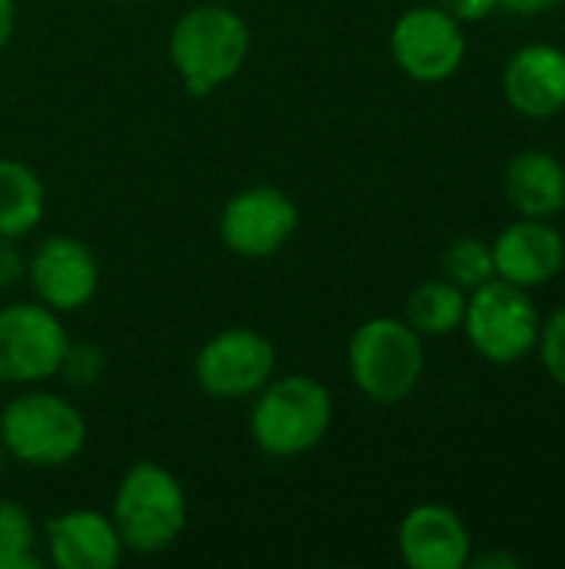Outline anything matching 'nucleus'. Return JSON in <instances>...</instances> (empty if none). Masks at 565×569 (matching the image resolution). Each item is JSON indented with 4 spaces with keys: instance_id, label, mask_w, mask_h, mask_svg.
Segmentation results:
<instances>
[{
    "instance_id": "f257e3e1",
    "label": "nucleus",
    "mask_w": 565,
    "mask_h": 569,
    "mask_svg": "<svg viewBox=\"0 0 565 569\" xmlns=\"http://www.w3.org/2000/svg\"><path fill=\"white\" fill-rule=\"evenodd\" d=\"M250 23L226 3H196L176 17L167 53L190 97H210L230 83L250 57Z\"/></svg>"
},
{
    "instance_id": "f03ea898",
    "label": "nucleus",
    "mask_w": 565,
    "mask_h": 569,
    "mask_svg": "<svg viewBox=\"0 0 565 569\" xmlns=\"http://www.w3.org/2000/svg\"><path fill=\"white\" fill-rule=\"evenodd\" d=\"M110 520L127 553L157 557L183 537L190 503L180 480L167 467L140 460L120 477Z\"/></svg>"
},
{
    "instance_id": "7ed1b4c3",
    "label": "nucleus",
    "mask_w": 565,
    "mask_h": 569,
    "mask_svg": "<svg viewBox=\"0 0 565 569\" xmlns=\"http://www.w3.org/2000/svg\"><path fill=\"white\" fill-rule=\"evenodd\" d=\"M333 423V393L310 373L273 377L253 400L250 437L260 453L290 460L316 450Z\"/></svg>"
},
{
    "instance_id": "20e7f679",
    "label": "nucleus",
    "mask_w": 565,
    "mask_h": 569,
    "mask_svg": "<svg viewBox=\"0 0 565 569\" xmlns=\"http://www.w3.org/2000/svg\"><path fill=\"white\" fill-rule=\"evenodd\" d=\"M0 447L7 460L57 470L83 453L87 420L67 397L30 387L0 410Z\"/></svg>"
},
{
    "instance_id": "39448f33",
    "label": "nucleus",
    "mask_w": 565,
    "mask_h": 569,
    "mask_svg": "<svg viewBox=\"0 0 565 569\" xmlns=\"http://www.w3.org/2000/svg\"><path fill=\"white\" fill-rule=\"evenodd\" d=\"M423 337L400 317H373L360 323L346 347V370L353 387L380 403H403L423 380Z\"/></svg>"
},
{
    "instance_id": "423d86ee",
    "label": "nucleus",
    "mask_w": 565,
    "mask_h": 569,
    "mask_svg": "<svg viewBox=\"0 0 565 569\" xmlns=\"http://www.w3.org/2000/svg\"><path fill=\"white\" fill-rule=\"evenodd\" d=\"M539 310L526 287L493 277L466 297L463 330L473 350L490 363H516L539 343Z\"/></svg>"
},
{
    "instance_id": "0eeeda50",
    "label": "nucleus",
    "mask_w": 565,
    "mask_h": 569,
    "mask_svg": "<svg viewBox=\"0 0 565 569\" xmlns=\"http://www.w3.org/2000/svg\"><path fill=\"white\" fill-rule=\"evenodd\" d=\"M70 333L57 310L37 303L0 307V383L33 387L60 373Z\"/></svg>"
},
{
    "instance_id": "6e6552de",
    "label": "nucleus",
    "mask_w": 565,
    "mask_h": 569,
    "mask_svg": "<svg viewBox=\"0 0 565 569\" xmlns=\"http://www.w3.org/2000/svg\"><path fill=\"white\" fill-rule=\"evenodd\" d=\"M193 377L213 400H250L276 377V347L253 327H226L200 347Z\"/></svg>"
},
{
    "instance_id": "1a4fd4ad",
    "label": "nucleus",
    "mask_w": 565,
    "mask_h": 569,
    "mask_svg": "<svg viewBox=\"0 0 565 569\" xmlns=\"http://www.w3.org/2000/svg\"><path fill=\"white\" fill-rule=\"evenodd\" d=\"M300 230V210L293 197L270 183H253L236 190L223 210L216 233L233 257L270 260L276 257Z\"/></svg>"
},
{
    "instance_id": "9d476101",
    "label": "nucleus",
    "mask_w": 565,
    "mask_h": 569,
    "mask_svg": "<svg viewBox=\"0 0 565 569\" xmlns=\"http://www.w3.org/2000/svg\"><path fill=\"white\" fill-rule=\"evenodd\" d=\"M393 63L416 83H443L466 60L463 23L443 7H410L390 30Z\"/></svg>"
},
{
    "instance_id": "9b49d317",
    "label": "nucleus",
    "mask_w": 565,
    "mask_h": 569,
    "mask_svg": "<svg viewBox=\"0 0 565 569\" xmlns=\"http://www.w3.org/2000/svg\"><path fill=\"white\" fill-rule=\"evenodd\" d=\"M27 280L43 307L73 313L93 300L100 287V260L80 237L53 233L27 257Z\"/></svg>"
},
{
    "instance_id": "f8f14e48",
    "label": "nucleus",
    "mask_w": 565,
    "mask_h": 569,
    "mask_svg": "<svg viewBox=\"0 0 565 569\" xmlns=\"http://www.w3.org/2000/svg\"><path fill=\"white\" fill-rule=\"evenodd\" d=\"M40 547L43 560L57 569H117L127 553L110 513L93 507H73L50 517Z\"/></svg>"
},
{
    "instance_id": "ddd939ff",
    "label": "nucleus",
    "mask_w": 565,
    "mask_h": 569,
    "mask_svg": "<svg viewBox=\"0 0 565 569\" xmlns=\"http://www.w3.org/2000/svg\"><path fill=\"white\" fill-rule=\"evenodd\" d=\"M400 557L410 569H463L470 563V530L453 507L420 503L396 533Z\"/></svg>"
},
{
    "instance_id": "4468645a",
    "label": "nucleus",
    "mask_w": 565,
    "mask_h": 569,
    "mask_svg": "<svg viewBox=\"0 0 565 569\" xmlns=\"http://www.w3.org/2000/svg\"><path fill=\"white\" fill-rule=\"evenodd\" d=\"M509 107L529 120H549L565 110V50L553 43L519 47L503 70Z\"/></svg>"
},
{
    "instance_id": "2eb2a0df",
    "label": "nucleus",
    "mask_w": 565,
    "mask_h": 569,
    "mask_svg": "<svg viewBox=\"0 0 565 569\" xmlns=\"http://www.w3.org/2000/svg\"><path fill=\"white\" fill-rule=\"evenodd\" d=\"M493 247V267L500 280H509L516 287H539L549 283L565 267V240L556 227L546 220L519 217L509 223Z\"/></svg>"
},
{
    "instance_id": "dca6fc26",
    "label": "nucleus",
    "mask_w": 565,
    "mask_h": 569,
    "mask_svg": "<svg viewBox=\"0 0 565 569\" xmlns=\"http://www.w3.org/2000/svg\"><path fill=\"white\" fill-rule=\"evenodd\" d=\"M509 207L529 220H553L565 210V167L546 150H523L503 177Z\"/></svg>"
},
{
    "instance_id": "f3484780",
    "label": "nucleus",
    "mask_w": 565,
    "mask_h": 569,
    "mask_svg": "<svg viewBox=\"0 0 565 569\" xmlns=\"http://www.w3.org/2000/svg\"><path fill=\"white\" fill-rule=\"evenodd\" d=\"M47 213V187L40 173L17 160V157H0V237L20 240Z\"/></svg>"
},
{
    "instance_id": "a211bd4d",
    "label": "nucleus",
    "mask_w": 565,
    "mask_h": 569,
    "mask_svg": "<svg viewBox=\"0 0 565 569\" xmlns=\"http://www.w3.org/2000/svg\"><path fill=\"white\" fill-rule=\"evenodd\" d=\"M466 317V290L443 280L420 283L406 300V323L426 340V337H446L463 327Z\"/></svg>"
},
{
    "instance_id": "6ab92c4d",
    "label": "nucleus",
    "mask_w": 565,
    "mask_h": 569,
    "mask_svg": "<svg viewBox=\"0 0 565 569\" xmlns=\"http://www.w3.org/2000/svg\"><path fill=\"white\" fill-rule=\"evenodd\" d=\"M37 547L40 540L30 510L17 500H0V569H40L47 560Z\"/></svg>"
},
{
    "instance_id": "aec40b11",
    "label": "nucleus",
    "mask_w": 565,
    "mask_h": 569,
    "mask_svg": "<svg viewBox=\"0 0 565 569\" xmlns=\"http://www.w3.org/2000/svg\"><path fill=\"white\" fill-rule=\"evenodd\" d=\"M443 277L450 283H456L460 290L473 293L476 287H483L496 277L493 247L480 237H456L443 253Z\"/></svg>"
},
{
    "instance_id": "412c9836",
    "label": "nucleus",
    "mask_w": 565,
    "mask_h": 569,
    "mask_svg": "<svg viewBox=\"0 0 565 569\" xmlns=\"http://www.w3.org/2000/svg\"><path fill=\"white\" fill-rule=\"evenodd\" d=\"M103 373H107V350L93 340H70L57 377H63L77 390H90L103 380Z\"/></svg>"
},
{
    "instance_id": "4be33fe9",
    "label": "nucleus",
    "mask_w": 565,
    "mask_h": 569,
    "mask_svg": "<svg viewBox=\"0 0 565 569\" xmlns=\"http://www.w3.org/2000/svg\"><path fill=\"white\" fill-rule=\"evenodd\" d=\"M539 357L546 373L565 390V307H559L543 327H539Z\"/></svg>"
},
{
    "instance_id": "5701e85b",
    "label": "nucleus",
    "mask_w": 565,
    "mask_h": 569,
    "mask_svg": "<svg viewBox=\"0 0 565 569\" xmlns=\"http://www.w3.org/2000/svg\"><path fill=\"white\" fill-rule=\"evenodd\" d=\"M23 277H27V257H23V250L17 247V240L0 237V290L17 287Z\"/></svg>"
},
{
    "instance_id": "b1692460",
    "label": "nucleus",
    "mask_w": 565,
    "mask_h": 569,
    "mask_svg": "<svg viewBox=\"0 0 565 569\" xmlns=\"http://www.w3.org/2000/svg\"><path fill=\"white\" fill-rule=\"evenodd\" d=\"M436 7H443L460 23H476V20H486L500 7V0H436Z\"/></svg>"
},
{
    "instance_id": "393cba45",
    "label": "nucleus",
    "mask_w": 565,
    "mask_h": 569,
    "mask_svg": "<svg viewBox=\"0 0 565 569\" xmlns=\"http://www.w3.org/2000/svg\"><path fill=\"white\" fill-rule=\"evenodd\" d=\"M13 27H17V3L0 0V53L7 50V43L13 37Z\"/></svg>"
},
{
    "instance_id": "a878e982",
    "label": "nucleus",
    "mask_w": 565,
    "mask_h": 569,
    "mask_svg": "<svg viewBox=\"0 0 565 569\" xmlns=\"http://www.w3.org/2000/svg\"><path fill=\"white\" fill-rule=\"evenodd\" d=\"M559 0H500V7H506L509 13H543L549 7H556Z\"/></svg>"
},
{
    "instance_id": "bb28decb",
    "label": "nucleus",
    "mask_w": 565,
    "mask_h": 569,
    "mask_svg": "<svg viewBox=\"0 0 565 569\" xmlns=\"http://www.w3.org/2000/svg\"><path fill=\"white\" fill-rule=\"evenodd\" d=\"M470 567L476 569H493V567H503V569H516L519 567V560L516 557H509V553H483V557H470Z\"/></svg>"
},
{
    "instance_id": "cd10ccee",
    "label": "nucleus",
    "mask_w": 565,
    "mask_h": 569,
    "mask_svg": "<svg viewBox=\"0 0 565 569\" xmlns=\"http://www.w3.org/2000/svg\"><path fill=\"white\" fill-rule=\"evenodd\" d=\"M3 460H7V453H3V447H0V470H3Z\"/></svg>"
}]
</instances>
